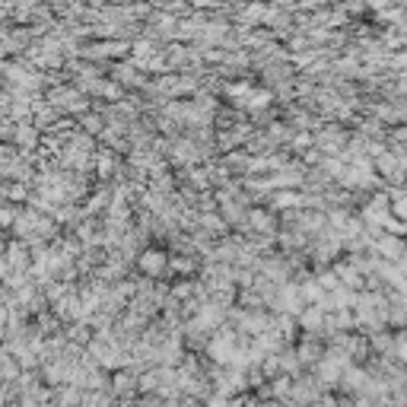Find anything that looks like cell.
<instances>
[{
    "instance_id": "obj_1",
    "label": "cell",
    "mask_w": 407,
    "mask_h": 407,
    "mask_svg": "<svg viewBox=\"0 0 407 407\" xmlns=\"http://www.w3.org/2000/svg\"><path fill=\"white\" fill-rule=\"evenodd\" d=\"M162 267V255L159 251H147V258H143V270H159Z\"/></svg>"
}]
</instances>
